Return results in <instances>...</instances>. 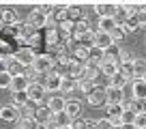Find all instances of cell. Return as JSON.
I'll list each match as a JSON object with an SVG mask.
<instances>
[{"label":"cell","instance_id":"1","mask_svg":"<svg viewBox=\"0 0 146 129\" xmlns=\"http://www.w3.org/2000/svg\"><path fill=\"white\" fill-rule=\"evenodd\" d=\"M26 95H28V103H32V106H45L47 103V90L43 88V84H39V82H32L30 86H28V90H26Z\"/></svg>","mask_w":146,"mask_h":129},{"label":"cell","instance_id":"2","mask_svg":"<svg viewBox=\"0 0 146 129\" xmlns=\"http://www.w3.org/2000/svg\"><path fill=\"white\" fill-rule=\"evenodd\" d=\"M54 58H52L50 54H36L35 63H32V69L36 71L39 75H50L52 69H54Z\"/></svg>","mask_w":146,"mask_h":129},{"label":"cell","instance_id":"3","mask_svg":"<svg viewBox=\"0 0 146 129\" xmlns=\"http://www.w3.org/2000/svg\"><path fill=\"white\" fill-rule=\"evenodd\" d=\"M13 58L17 60L19 64H22L24 69H26V67H30V64L35 63L36 54H35V50H30V47H17V50H15V56H13Z\"/></svg>","mask_w":146,"mask_h":129},{"label":"cell","instance_id":"4","mask_svg":"<svg viewBox=\"0 0 146 129\" xmlns=\"http://www.w3.org/2000/svg\"><path fill=\"white\" fill-rule=\"evenodd\" d=\"M47 17H50V15H47V13H43L41 9H35V11H30L28 24H30L32 28H36V30H43V28L47 26Z\"/></svg>","mask_w":146,"mask_h":129},{"label":"cell","instance_id":"5","mask_svg":"<svg viewBox=\"0 0 146 129\" xmlns=\"http://www.w3.org/2000/svg\"><path fill=\"white\" fill-rule=\"evenodd\" d=\"M123 106H120V103H116V106H108V116H105V118L110 120V125H112V127L114 129H118L120 125H123V118H120V116H123Z\"/></svg>","mask_w":146,"mask_h":129},{"label":"cell","instance_id":"6","mask_svg":"<svg viewBox=\"0 0 146 129\" xmlns=\"http://www.w3.org/2000/svg\"><path fill=\"white\" fill-rule=\"evenodd\" d=\"M95 47H99L101 52H108L110 47H114V41H112V35H110V32H101V30H95Z\"/></svg>","mask_w":146,"mask_h":129},{"label":"cell","instance_id":"7","mask_svg":"<svg viewBox=\"0 0 146 129\" xmlns=\"http://www.w3.org/2000/svg\"><path fill=\"white\" fill-rule=\"evenodd\" d=\"M84 19H86V11H84V7H80V5H67V22L78 24V22H84Z\"/></svg>","mask_w":146,"mask_h":129},{"label":"cell","instance_id":"8","mask_svg":"<svg viewBox=\"0 0 146 129\" xmlns=\"http://www.w3.org/2000/svg\"><path fill=\"white\" fill-rule=\"evenodd\" d=\"M32 118H35L39 125H50L52 120H54V114H52V110H50L47 106H36Z\"/></svg>","mask_w":146,"mask_h":129},{"label":"cell","instance_id":"9","mask_svg":"<svg viewBox=\"0 0 146 129\" xmlns=\"http://www.w3.org/2000/svg\"><path fill=\"white\" fill-rule=\"evenodd\" d=\"M105 103L108 106H116V103H120L125 99V90H120V88H114V86H105Z\"/></svg>","mask_w":146,"mask_h":129},{"label":"cell","instance_id":"10","mask_svg":"<svg viewBox=\"0 0 146 129\" xmlns=\"http://www.w3.org/2000/svg\"><path fill=\"white\" fill-rule=\"evenodd\" d=\"M39 84H43V88H45L47 92H54V90H60V84H62V78L60 75H45V80H36Z\"/></svg>","mask_w":146,"mask_h":129},{"label":"cell","instance_id":"11","mask_svg":"<svg viewBox=\"0 0 146 129\" xmlns=\"http://www.w3.org/2000/svg\"><path fill=\"white\" fill-rule=\"evenodd\" d=\"M86 99H88V103H90V106L99 108V106H103V103H105V90H103L101 86H95V88L86 95Z\"/></svg>","mask_w":146,"mask_h":129},{"label":"cell","instance_id":"12","mask_svg":"<svg viewBox=\"0 0 146 129\" xmlns=\"http://www.w3.org/2000/svg\"><path fill=\"white\" fill-rule=\"evenodd\" d=\"M64 114L69 116V118H80L82 116V103L78 101V99H69L67 103H64Z\"/></svg>","mask_w":146,"mask_h":129},{"label":"cell","instance_id":"13","mask_svg":"<svg viewBox=\"0 0 146 129\" xmlns=\"http://www.w3.org/2000/svg\"><path fill=\"white\" fill-rule=\"evenodd\" d=\"M15 56V47H13V41H2L0 39V63H9L11 58Z\"/></svg>","mask_w":146,"mask_h":129},{"label":"cell","instance_id":"14","mask_svg":"<svg viewBox=\"0 0 146 129\" xmlns=\"http://www.w3.org/2000/svg\"><path fill=\"white\" fill-rule=\"evenodd\" d=\"M0 118L7 120V123L19 120V110L15 106H2V108H0Z\"/></svg>","mask_w":146,"mask_h":129},{"label":"cell","instance_id":"15","mask_svg":"<svg viewBox=\"0 0 146 129\" xmlns=\"http://www.w3.org/2000/svg\"><path fill=\"white\" fill-rule=\"evenodd\" d=\"M0 22H2V26H13V24H17V11L15 9H2V13H0Z\"/></svg>","mask_w":146,"mask_h":129},{"label":"cell","instance_id":"16","mask_svg":"<svg viewBox=\"0 0 146 129\" xmlns=\"http://www.w3.org/2000/svg\"><path fill=\"white\" fill-rule=\"evenodd\" d=\"M95 11L99 17H114L116 5H112V2H99V5H95Z\"/></svg>","mask_w":146,"mask_h":129},{"label":"cell","instance_id":"17","mask_svg":"<svg viewBox=\"0 0 146 129\" xmlns=\"http://www.w3.org/2000/svg\"><path fill=\"white\" fill-rule=\"evenodd\" d=\"M30 84L32 82H28V80L24 78V73H22V75H17V78L11 80V90H13V92H26Z\"/></svg>","mask_w":146,"mask_h":129},{"label":"cell","instance_id":"18","mask_svg":"<svg viewBox=\"0 0 146 129\" xmlns=\"http://www.w3.org/2000/svg\"><path fill=\"white\" fill-rule=\"evenodd\" d=\"M131 97H133V99H146V82H142V80H133Z\"/></svg>","mask_w":146,"mask_h":129},{"label":"cell","instance_id":"19","mask_svg":"<svg viewBox=\"0 0 146 129\" xmlns=\"http://www.w3.org/2000/svg\"><path fill=\"white\" fill-rule=\"evenodd\" d=\"M64 99L62 97H47V103L45 106L52 110V114H58V112H64Z\"/></svg>","mask_w":146,"mask_h":129},{"label":"cell","instance_id":"20","mask_svg":"<svg viewBox=\"0 0 146 129\" xmlns=\"http://www.w3.org/2000/svg\"><path fill=\"white\" fill-rule=\"evenodd\" d=\"M69 63H71V60H69ZM84 67H86V64H80V63H71L69 64V78H73V80H82L84 78Z\"/></svg>","mask_w":146,"mask_h":129},{"label":"cell","instance_id":"21","mask_svg":"<svg viewBox=\"0 0 146 129\" xmlns=\"http://www.w3.org/2000/svg\"><path fill=\"white\" fill-rule=\"evenodd\" d=\"M5 67H7V73H9L11 78H17V75H22V73H24V67H22V64H19L15 58H11L9 63L5 64Z\"/></svg>","mask_w":146,"mask_h":129},{"label":"cell","instance_id":"22","mask_svg":"<svg viewBox=\"0 0 146 129\" xmlns=\"http://www.w3.org/2000/svg\"><path fill=\"white\" fill-rule=\"evenodd\" d=\"M146 73V60L135 58L133 60V80H142V75Z\"/></svg>","mask_w":146,"mask_h":129},{"label":"cell","instance_id":"23","mask_svg":"<svg viewBox=\"0 0 146 129\" xmlns=\"http://www.w3.org/2000/svg\"><path fill=\"white\" fill-rule=\"evenodd\" d=\"M116 26H118V24L114 22V17H99V26H97V30H101V32H112Z\"/></svg>","mask_w":146,"mask_h":129},{"label":"cell","instance_id":"24","mask_svg":"<svg viewBox=\"0 0 146 129\" xmlns=\"http://www.w3.org/2000/svg\"><path fill=\"white\" fill-rule=\"evenodd\" d=\"M99 73H103L108 80H110V78H114V75L118 73V64H114V63H101Z\"/></svg>","mask_w":146,"mask_h":129},{"label":"cell","instance_id":"25","mask_svg":"<svg viewBox=\"0 0 146 129\" xmlns=\"http://www.w3.org/2000/svg\"><path fill=\"white\" fill-rule=\"evenodd\" d=\"M127 17H129V13H127V9H125V5H116V11H114V22L118 24V26H123V24L127 22Z\"/></svg>","mask_w":146,"mask_h":129},{"label":"cell","instance_id":"26","mask_svg":"<svg viewBox=\"0 0 146 129\" xmlns=\"http://www.w3.org/2000/svg\"><path fill=\"white\" fill-rule=\"evenodd\" d=\"M118 73H123L127 80H133V60H125L118 64Z\"/></svg>","mask_w":146,"mask_h":129},{"label":"cell","instance_id":"27","mask_svg":"<svg viewBox=\"0 0 146 129\" xmlns=\"http://www.w3.org/2000/svg\"><path fill=\"white\" fill-rule=\"evenodd\" d=\"M60 90L62 92H73V90H78V80H73V78H62V84H60Z\"/></svg>","mask_w":146,"mask_h":129},{"label":"cell","instance_id":"28","mask_svg":"<svg viewBox=\"0 0 146 129\" xmlns=\"http://www.w3.org/2000/svg\"><path fill=\"white\" fill-rule=\"evenodd\" d=\"M129 80L125 78L123 73H116L114 78H110V86H114V88H120V90H125V86H127Z\"/></svg>","mask_w":146,"mask_h":129},{"label":"cell","instance_id":"29","mask_svg":"<svg viewBox=\"0 0 146 129\" xmlns=\"http://www.w3.org/2000/svg\"><path fill=\"white\" fill-rule=\"evenodd\" d=\"M11 106H15L19 110V108H24V106H28V95L26 92H13V103Z\"/></svg>","mask_w":146,"mask_h":129},{"label":"cell","instance_id":"30","mask_svg":"<svg viewBox=\"0 0 146 129\" xmlns=\"http://www.w3.org/2000/svg\"><path fill=\"white\" fill-rule=\"evenodd\" d=\"M123 28H125V32H135L137 28H140V22H137V17H135V15H129V17H127V22L123 24Z\"/></svg>","mask_w":146,"mask_h":129},{"label":"cell","instance_id":"31","mask_svg":"<svg viewBox=\"0 0 146 129\" xmlns=\"http://www.w3.org/2000/svg\"><path fill=\"white\" fill-rule=\"evenodd\" d=\"M54 125L58 129L60 127H69V125H71V118H69L64 112H58V114H54Z\"/></svg>","mask_w":146,"mask_h":129},{"label":"cell","instance_id":"32","mask_svg":"<svg viewBox=\"0 0 146 129\" xmlns=\"http://www.w3.org/2000/svg\"><path fill=\"white\" fill-rule=\"evenodd\" d=\"M103 63H114V64H118V47H110L108 52H103Z\"/></svg>","mask_w":146,"mask_h":129},{"label":"cell","instance_id":"33","mask_svg":"<svg viewBox=\"0 0 146 129\" xmlns=\"http://www.w3.org/2000/svg\"><path fill=\"white\" fill-rule=\"evenodd\" d=\"M131 110L135 112V114H146V99H133Z\"/></svg>","mask_w":146,"mask_h":129},{"label":"cell","instance_id":"34","mask_svg":"<svg viewBox=\"0 0 146 129\" xmlns=\"http://www.w3.org/2000/svg\"><path fill=\"white\" fill-rule=\"evenodd\" d=\"M92 88H95V82H90V80H80L78 82V90H82L84 95H88Z\"/></svg>","mask_w":146,"mask_h":129},{"label":"cell","instance_id":"35","mask_svg":"<svg viewBox=\"0 0 146 129\" xmlns=\"http://www.w3.org/2000/svg\"><path fill=\"white\" fill-rule=\"evenodd\" d=\"M110 35H112V41H114V43H116V41H123V39L127 37V32H125V28H123V26H116L114 30L110 32Z\"/></svg>","mask_w":146,"mask_h":129},{"label":"cell","instance_id":"36","mask_svg":"<svg viewBox=\"0 0 146 129\" xmlns=\"http://www.w3.org/2000/svg\"><path fill=\"white\" fill-rule=\"evenodd\" d=\"M120 118H123V125H133V120H135V112H133V110H125Z\"/></svg>","mask_w":146,"mask_h":129},{"label":"cell","instance_id":"37","mask_svg":"<svg viewBox=\"0 0 146 129\" xmlns=\"http://www.w3.org/2000/svg\"><path fill=\"white\" fill-rule=\"evenodd\" d=\"M24 78H26L28 82H36V78H39V73H36V71L32 69V64H30V67H26V69H24Z\"/></svg>","mask_w":146,"mask_h":129},{"label":"cell","instance_id":"38","mask_svg":"<svg viewBox=\"0 0 146 129\" xmlns=\"http://www.w3.org/2000/svg\"><path fill=\"white\" fill-rule=\"evenodd\" d=\"M133 127H135V129H146V114H135Z\"/></svg>","mask_w":146,"mask_h":129},{"label":"cell","instance_id":"39","mask_svg":"<svg viewBox=\"0 0 146 129\" xmlns=\"http://www.w3.org/2000/svg\"><path fill=\"white\" fill-rule=\"evenodd\" d=\"M11 75L7 73V71H2V73H0V88H11Z\"/></svg>","mask_w":146,"mask_h":129},{"label":"cell","instance_id":"40","mask_svg":"<svg viewBox=\"0 0 146 129\" xmlns=\"http://www.w3.org/2000/svg\"><path fill=\"white\" fill-rule=\"evenodd\" d=\"M17 123H19V129H32L36 120H35V118H19Z\"/></svg>","mask_w":146,"mask_h":129},{"label":"cell","instance_id":"41","mask_svg":"<svg viewBox=\"0 0 146 129\" xmlns=\"http://www.w3.org/2000/svg\"><path fill=\"white\" fill-rule=\"evenodd\" d=\"M71 129H86V118H73Z\"/></svg>","mask_w":146,"mask_h":129},{"label":"cell","instance_id":"42","mask_svg":"<svg viewBox=\"0 0 146 129\" xmlns=\"http://www.w3.org/2000/svg\"><path fill=\"white\" fill-rule=\"evenodd\" d=\"M135 17H137V22H140V28H146V9H142Z\"/></svg>","mask_w":146,"mask_h":129},{"label":"cell","instance_id":"43","mask_svg":"<svg viewBox=\"0 0 146 129\" xmlns=\"http://www.w3.org/2000/svg\"><path fill=\"white\" fill-rule=\"evenodd\" d=\"M97 129H114V127L110 125L108 118H101V120H97Z\"/></svg>","mask_w":146,"mask_h":129},{"label":"cell","instance_id":"44","mask_svg":"<svg viewBox=\"0 0 146 129\" xmlns=\"http://www.w3.org/2000/svg\"><path fill=\"white\" fill-rule=\"evenodd\" d=\"M118 129H135V127H133V125H120Z\"/></svg>","mask_w":146,"mask_h":129},{"label":"cell","instance_id":"45","mask_svg":"<svg viewBox=\"0 0 146 129\" xmlns=\"http://www.w3.org/2000/svg\"><path fill=\"white\" fill-rule=\"evenodd\" d=\"M142 82H146V73H144V75H142Z\"/></svg>","mask_w":146,"mask_h":129},{"label":"cell","instance_id":"46","mask_svg":"<svg viewBox=\"0 0 146 129\" xmlns=\"http://www.w3.org/2000/svg\"><path fill=\"white\" fill-rule=\"evenodd\" d=\"M0 35H2V22H0Z\"/></svg>","mask_w":146,"mask_h":129},{"label":"cell","instance_id":"47","mask_svg":"<svg viewBox=\"0 0 146 129\" xmlns=\"http://www.w3.org/2000/svg\"><path fill=\"white\" fill-rule=\"evenodd\" d=\"M60 129H71V125H69V127H60Z\"/></svg>","mask_w":146,"mask_h":129},{"label":"cell","instance_id":"48","mask_svg":"<svg viewBox=\"0 0 146 129\" xmlns=\"http://www.w3.org/2000/svg\"><path fill=\"white\" fill-rule=\"evenodd\" d=\"M17 129H19V127H17Z\"/></svg>","mask_w":146,"mask_h":129}]
</instances>
